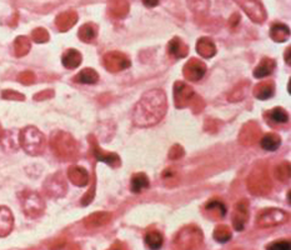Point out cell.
<instances>
[{
    "instance_id": "cell-32",
    "label": "cell",
    "mask_w": 291,
    "mask_h": 250,
    "mask_svg": "<svg viewBox=\"0 0 291 250\" xmlns=\"http://www.w3.org/2000/svg\"><path fill=\"white\" fill-rule=\"evenodd\" d=\"M254 95L260 100L269 99V98H271L274 95V85L269 82L260 83L254 89Z\"/></svg>"
},
{
    "instance_id": "cell-46",
    "label": "cell",
    "mask_w": 291,
    "mask_h": 250,
    "mask_svg": "<svg viewBox=\"0 0 291 250\" xmlns=\"http://www.w3.org/2000/svg\"><path fill=\"white\" fill-rule=\"evenodd\" d=\"M286 63L290 64V48L286 49Z\"/></svg>"
},
{
    "instance_id": "cell-41",
    "label": "cell",
    "mask_w": 291,
    "mask_h": 250,
    "mask_svg": "<svg viewBox=\"0 0 291 250\" xmlns=\"http://www.w3.org/2000/svg\"><path fill=\"white\" fill-rule=\"evenodd\" d=\"M18 80L25 85H29V84H33L34 80H35V75L31 72H24L18 77Z\"/></svg>"
},
{
    "instance_id": "cell-40",
    "label": "cell",
    "mask_w": 291,
    "mask_h": 250,
    "mask_svg": "<svg viewBox=\"0 0 291 250\" xmlns=\"http://www.w3.org/2000/svg\"><path fill=\"white\" fill-rule=\"evenodd\" d=\"M1 96H3V99L6 100H19V102H23L25 99V96L23 94L18 93L15 90H4Z\"/></svg>"
},
{
    "instance_id": "cell-12",
    "label": "cell",
    "mask_w": 291,
    "mask_h": 250,
    "mask_svg": "<svg viewBox=\"0 0 291 250\" xmlns=\"http://www.w3.org/2000/svg\"><path fill=\"white\" fill-rule=\"evenodd\" d=\"M206 72V65L199 59H190L184 66V77L190 82H199Z\"/></svg>"
},
{
    "instance_id": "cell-6",
    "label": "cell",
    "mask_w": 291,
    "mask_h": 250,
    "mask_svg": "<svg viewBox=\"0 0 291 250\" xmlns=\"http://www.w3.org/2000/svg\"><path fill=\"white\" fill-rule=\"evenodd\" d=\"M247 187L250 192L256 195H264L271 189V180H270L267 171L265 169H256L251 173L247 179Z\"/></svg>"
},
{
    "instance_id": "cell-23",
    "label": "cell",
    "mask_w": 291,
    "mask_h": 250,
    "mask_svg": "<svg viewBox=\"0 0 291 250\" xmlns=\"http://www.w3.org/2000/svg\"><path fill=\"white\" fill-rule=\"evenodd\" d=\"M107 9L113 17L121 19L127 17V14L129 13V3L128 0H110Z\"/></svg>"
},
{
    "instance_id": "cell-10",
    "label": "cell",
    "mask_w": 291,
    "mask_h": 250,
    "mask_svg": "<svg viewBox=\"0 0 291 250\" xmlns=\"http://www.w3.org/2000/svg\"><path fill=\"white\" fill-rule=\"evenodd\" d=\"M194 98H195L194 90L187 84L182 82L175 83V85H174V100H175L176 108L182 109V108L187 107Z\"/></svg>"
},
{
    "instance_id": "cell-19",
    "label": "cell",
    "mask_w": 291,
    "mask_h": 250,
    "mask_svg": "<svg viewBox=\"0 0 291 250\" xmlns=\"http://www.w3.org/2000/svg\"><path fill=\"white\" fill-rule=\"evenodd\" d=\"M111 220V214L107 212H99L94 213V214L89 215L85 220H84V225L88 229H96L102 228V226L106 225Z\"/></svg>"
},
{
    "instance_id": "cell-42",
    "label": "cell",
    "mask_w": 291,
    "mask_h": 250,
    "mask_svg": "<svg viewBox=\"0 0 291 250\" xmlns=\"http://www.w3.org/2000/svg\"><path fill=\"white\" fill-rule=\"evenodd\" d=\"M183 155H184V150H183V148L180 145H174L173 148H171L170 153H169V158L174 160L182 158Z\"/></svg>"
},
{
    "instance_id": "cell-27",
    "label": "cell",
    "mask_w": 291,
    "mask_h": 250,
    "mask_svg": "<svg viewBox=\"0 0 291 250\" xmlns=\"http://www.w3.org/2000/svg\"><path fill=\"white\" fill-rule=\"evenodd\" d=\"M260 145L261 148L267 151L278 150L279 146L281 145V138L275 133H269V134H265L264 137L260 138Z\"/></svg>"
},
{
    "instance_id": "cell-13",
    "label": "cell",
    "mask_w": 291,
    "mask_h": 250,
    "mask_svg": "<svg viewBox=\"0 0 291 250\" xmlns=\"http://www.w3.org/2000/svg\"><path fill=\"white\" fill-rule=\"evenodd\" d=\"M89 139H90V144L91 146H93V153L94 155H95L96 159L99 160V162L106 163L107 165L113 167V168L120 167V158H119L118 154H114V153H105V151L98 145V143L95 141V138L90 137Z\"/></svg>"
},
{
    "instance_id": "cell-18",
    "label": "cell",
    "mask_w": 291,
    "mask_h": 250,
    "mask_svg": "<svg viewBox=\"0 0 291 250\" xmlns=\"http://www.w3.org/2000/svg\"><path fill=\"white\" fill-rule=\"evenodd\" d=\"M68 178L77 187H85L89 183L88 171L79 165H74L68 169Z\"/></svg>"
},
{
    "instance_id": "cell-5",
    "label": "cell",
    "mask_w": 291,
    "mask_h": 250,
    "mask_svg": "<svg viewBox=\"0 0 291 250\" xmlns=\"http://www.w3.org/2000/svg\"><path fill=\"white\" fill-rule=\"evenodd\" d=\"M23 212L29 218H39L44 214L45 203L36 192L24 190L19 194Z\"/></svg>"
},
{
    "instance_id": "cell-37",
    "label": "cell",
    "mask_w": 291,
    "mask_h": 250,
    "mask_svg": "<svg viewBox=\"0 0 291 250\" xmlns=\"http://www.w3.org/2000/svg\"><path fill=\"white\" fill-rule=\"evenodd\" d=\"M275 174L280 182H288V179L290 178V164L288 162L280 164L275 170Z\"/></svg>"
},
{
    "instance_id": "cell-24",
    "label": "cell",
    "mask_w": 291,
    "mask_h": 250,
    "mask_svg": "<svg viewBox=\"0 0 291 250\" xmlns=\"http://www.w3.org/2000/svg\"><path fill=\"white\" fill-rule=\"evenodd\" d=\"M150 187V180H149L148 175L144 173H136L132 176L130 180V189L135 194L144 192Z\"/></svg>"
},
{
    "instance_id": "cell-8",
    "label": "cell",
    "mask_w": 291,
    "mask_h": 250,
    "mask_svg": "<svg viewBox=\"0 0 291 250\" xmlns=\"http://www.w3.org/2000/svg\"><path fill=\"white\" fill-rule=\"evenodd\" d=\"M43 189L49 198L59 199L63 198L66 194L68 185H66V180L64 179L63 174L55 173L47 178L44 185H43Z\"/></svg>"
},
{
    "instance_id": "cell-14",
    "label": "cell",
    "mask_w": 291,
    "mask_h": 250,
    "mask_svg": "<svg viewBox=\"0 0 291 250\" xmlns=\"http://www.w3.org/2000/svg\"><path fill=\"white\" fill-rule=\"evenodd\" d=\"M238 3L244 8V10L246 11V14L254 22L261 23L265 19V13L264 9L256 0H237Z\"/></svg>"
},
{
    "instance_id": "cell-16",
    "label": "cell",
    "mask_w": 291,
    "mask_h": 250,
    "mask_svg": "<svg viewBox=\"0 0 291 250\" xmlns=\"http://www.w3.org/2000/svg\"><path fill=\"white\" fill-rule=\"evenodd\" d=\"M14 226L13 213L6 206H0V238L8 237Z\"/></svg>"
},
{
    "instance_id": "cell-20",
    "label": "cell",
    "mask_w": 291,
    "mask_h": 250,
    "mask_svg": "<svg viewBox=\"0 0 291 250\" xmlns=\"http://www.w3.org/2000/svg\"><path fill=\"white\" fill-rule=\"evenodd\" d=\"M196 52L203 58L210 59L216 54V47L210 38H200L196 43Z\"/></svg>"
},
{
    "instance_id": "cell-33",
    "label": "cell",
    "mask_w": 291,
    "mask_h": 250,
    "mask_svg": "<svg viewBox=\"0 0 291 250\" xmlns=\"http://www.w3.org/2000/svg\"><path fill=\"white\" fill-rule=\"evenodd\" d=\"M30 40H29L26 36H18V38L15 39V41H14V53H15V55L19 56V58L20 56L26 55L27 53H29V50H30Z\"/></svg>"
},
{
    "instance_id": "cell-34",
    "label": "cell",
    "mask_w": 291,
    "mask_h": 250,
    "mask_svg": "<svg viewBox=\"0 0 291 250\" xmlns=\"http://www.w3.org/2000/svg\"><path fill=\"white\" fill-rule=\"evenodd\" d=\"M145 243L150 249H160L164 243V238L161 234L157 230H150L145 235Z\"/></svg>"
},
{
    "instance_id": "cell-21",
    "label": "cell",
    "mask_w": 291,
    "mask_h": 250,
    "mask_svg": "<svg viewBox=\"0 0 291 250\" xmlns=\"http://www.w3.org/2000/svg\"><path fill=\"white\" fill-rule=\"evenodd\" d=\"M259 134H260V129L256 127V124L249 123L246 127L242 128L241 134H240V141L245 145H251L259 139Z\"/></svg>"
},
{
    "instance_id": "cell-11",
    "label": "cell",
    "mask_w": 291,
    "mask_h": 250,
    "mask_svg": "<svg viewBox=\"0 0 291 250\" xmlns=\"http://www.w3.org/2000/svg\"><path fill=\"white\" fill-rule=\"evenodd\" d=\"M249 201L246 199H241L235 205V210L233 214V225L237 231H242L245 229L249 220Z\"/></svg>"
},
{
    "instance_id": "cell-38",
    "label": "cell",
    "mask_w": 291,
    "mask_h": 250,
    "mask_svg": "<svg viewBox=\"0 0 291 250\" xmlns=\"http://www.w3.org/2000/svg\"><path fill=\"white\" fill-rule=\"evenodd\" d=\"M31 38L35 43H47L49 40V33L45 30L44 28H36L31 34Z\"/></svg>"
},
{
    "instance_id": "cell-7",
    "label": "cell",
    "mask_w": 291,
    "mask_h": 250,
    "mask_svg": "<svg viewBox=\"0 0 291 250\" xmlns=\"http://www.w3.org/2000/svg\"><path fill=\"white\" fill-rule=\"evenodd\" d=\"M288 218V213L284 212V210L270 208V209L261 210L259 213L258 218H256V223L260 228H272V226L285 223Z\"/></svg>"
},
{
    "instance_id": "cell-45",
    "label": "cell",
    "mask_w": 291,
    "mask_h": 250,
    "mask_svg": "<svg viewBox=\"0 0 291 250\" xmlns=\"http://www.w3.org/2000/svg\"><path fill=\"white\" fill-rule=\"evenodd\" d=\"M144 5L148 6V8H154L159 4V0H143Z\"/></svg>"
},
{
    "instance_id": "cell-30",
    "label": "cell",
    "mask_w": 291,
    "mask_h": 250,
    "mask_svg": "<svg viewBox=\"0 0 291 250\" xmlns=\"http://www.w3.org/2000/svg\"><path fill=\"white\" fill-rule=\"evenodd\" d=\"M270 36L272 40H275L276 43H284L289 39L290 36V30L289 28L284 24H275L272 25L270 29Z\"/></svg>"
},
{
    "instance_id": "cell-35",
    "label": "cell",
    "mask_w": 291,
    "mask_h": 250,
    "mask_svg": "<svg viewBox=\"0 0 291 250\" xmlns=\"http://www.w3.org/2000/svg\"><path fill=\"white\" fill-rule=\"evenodd\" d=\"M212 237L216 242L219 243H226L231 239L233 233H231L230 228L228 225H219L216 226V229L212 233Z\"/></svg>"
},
{
    "instance_id": "cell-36",
    "label": "cell",
    "mask_w": 291,
    "mask_h": 250,
    "mask_svg": "<svg viewBox=\"0 0 291 250\" xmlns=\"http://www.w3.org/2000/svg\"><path fill=\"white\" fill-rule=\"evenodd\" d=\"M267 116L270 118V120L275 121V123H279V124L286 123L289 119L288 113H286L285 109H283V108H275V109L270 110L269 114H267Z\"/></svg>"
},
{
    "instance_id": "cell-44",
    "label": "cell",
    "mask_w": 291,
    "mask_h": 250,
    "mask_svg": "<svg viewBox=\"0 0 291 250\" xmlns=\"http://www.w3.org/2000/svg\"><path fill=\"white\" fill-rule=\"evenodd\" d=\"M53 95H54V91H53V90H44V91H41V93L36 94V95L34 96V99H35V100H45V99H49V98H52Z\"/></svg>"
},
{
    "instance_id": "cell-15",
    "label": "cell",
    "mask_w": 291,
    "mask_h": 250,
    "mask_svg": "<svg viewBox=\"0 0 291 250\" xmlns=\"http://www.w3.org/2000/svg\"><path fill=\"white\" fill-rule=\"evenodd\" d=\"M205 214L208 218L212 220H220L223 219L226 215V206L223 201L217 200V199H212L210 201L205 204Z\"/></svg>"
},
{
    "instance_id": "cell-26",
    "label": "cell",
    "mask_w": 291,
    "mask_h": 250,
    "mask_svg": "<svg viewBox=\"0 0 291 250\" xmlns=\"http://www.w3.org/2000/svg\"><path fill=\"white\" fill-rule=\"evenodd\" d=\"M82 56L78 50L69 49L64 53L61 63L66 69H77L81 64Z\"/></svg>"
},
{
    "instance_id": "cell-9",
    "label": "cell",
    "mask_w": 291,
    "mask_h": 250,
    "mask_svg": "<svg viewBox=\"0 0 291 250\" xmlns=\"http://www.w3.org/2000/svg\"><path fill=\"white\" fill-rule=\"evenodd\" d=\"M103 64L105 68L111 73L123 72L130 66V60L127 55L119 52H110L103 59Z\"/></svg>"
},
{
    "instance_id": "cell-47",
    "label": "cell",
    "mask_w": 291,
    "mask_h": 250,
    "mask_svg": "<svg viewBox=\"0 0 291 250\" xmlns=\"http://www.w3.org/2000/svg\"><path fill=\"white\" fill-rule=\"evenodd\" d=\"M3 134H4V130H3V128H1V125H0V139H1Z\"/></svg>"
},
{
    "instance_id": "cell-22",
    "label": "cell",
    "mask_w": 291,
    "mask_h": 250,
    "mask_svg": "<svg viewBox=\"0 0 291 250\" xmlns=\"http://www.w3.org/2000/svg\"><path fill=\"white\" fill-rule=\"evenodd\" d=\"M168 52L171 56H174L175 59H183L185 58L189 53L187 50V45L185 44L182 39L174 38L171 39L170 43L168 45Z\"/></svg>"
},
{
    "instance_id": "cell-31",
    "label": "cell",
    "mask_w": 291,
    "mask_h": 250,
    "mask_svg": "<svg viewBox=\"0 0 291 250\" xmlns=\"http://www.w3.org/2000/svg\"><path fill=\"white\" fill-rule=\"evenodd\" d=\"M17 133L14 132H5L4 130V134L0 139V145L3 146L4 150L6 151H15L19 146V138H15Z\"/></svg>"
},
{
    "instance_id": "cell-39",
    "label": "cell",
    "mask_w": 291,
    "mask_h": 250,
    "mask_svg": "<svg viewBox=\"0 0 291 250\" xmlns=\"http://www.w3.org/2000/svg\"><path fill=\"white\" fill-rule=\"evenodd\" d=\"M162 179H164V183L166 184L168 182H173V185H175L176 183L179 182V176L178 171L175 169H166V170L162 173Z\"/></svg>"
},
{
    "instance_id": "cell-3",
    "label": "cell",
    "mask_w": 291,
    "mask_h": 250,
    "mask_svg": "<svg viewBox=\"0 0 291 250\" xmlns=\"http://www.w3.org/2000/svg\"><path fill=\"white\" fill-rule=\"evenodd\" d=\"M44 134L35 127H26L19 133V145L25 150V153L33 157L43 154L45 150Z\"/></svg>"
},
{
    "instance_id": "cell-28",
    "label": "cell",
    "mask_w": 291,
    "mask_h": 250,
    "mask_svg": "<svg viewBox=\"0 0 291 250\" xmlns=\"http://www.w3.org/2000/svg\"><path fill=\"white\" fill-rule=\"evenodd\" d=\"M78 36L84 43H91L98 36V27L93 23H86L79 29Z\"/></svg>"
},
{
    "instance_id": "cell-2",
    "label": "cell",
    "mask_w": 291,
    "mask_h": 250,
    "mask_svg": "<svg viewBox=\"0 0 291 250\" xmlns=\"http://www.w3.org/2000/svg\"><path fill=\"white\" fill-rule=\"evenodd\" d=\"M50 145H52L53 151L55 155L61 159L63 162H70L74 160L78 157L79 149H78V144L75 141L74 138L66 132H59L54 133L52 135V140H50Z\"/></svg>"
},
{
    "instance_id": "cell-43",
    "label": "cell",
    "mask_w": 291,
    "mask_h": 250,
    "mask_svg": "<svg viewBox=\"0 0 291 250\" xmlns=\"http://www.w3.org/2000/svg\"><path fill=\"white\" fill-rule=\"evenodd\" d=\"M289 248H290V243L288 240H279V242L267 245V249H289Z\"/></svg>"
},
{
    "instance_id": "cell-17",
    "label": "cell",
    "mask_w": 291,
    "mask_h": 250,
    "mask_svg": "<svg viewBox=\"0 0 291 250\" xmlns=\"http://www.w3.org/2000/svg\"><path fill=\"white\" fill-rule=\"evenodd\" d=\"M78 22V14L74 10H68L64 13L59 14L56 19H55V25L60 31L70 30Z\"/></svg>"
},
{
    "instance_id": "cell-4",
    "label": "cell",
    "mask_w": 291,
    "mask_h": 250,
    "mask_svg": "<svg viewBox=\"0 0 291 250\" xmlns=\"http://www.w3.org/2000/svg\"><path fill=\"white\" fill-rule=\"evenodd\" d=\"M204 234L200 228L187 225L176 234L175 247L179 249H198L203 245Z\"/></svg>"
},
{
    "instance_id": "cell-29",
    "label": "cell",
    "mask_w": 291,
    "mask_h": 250,
    "mask_svg": "<svg viewBox=\"0 0 291 250\" xmlns=\"http://www.w3.org/2000/svg\"><path fill=\"white\" fill-rule=\"evenodd\" d=\"M98 80H99V74L91 68L82 69L81 72L74 77V82L80 84H95Z\"/></svg>"
},
{
    "instance_id": "cell-1",
    "label": "cell",
    "mask_w": 291,
    "mask_h": 250,
    "mask_svg": "<svg viewBox=\"0 0 291 250\" xmlns=\"http://www.w3.org/2000/svg\"><path fill=\"white\" fill-rule=\"evenodd\" d=\"M166 110H168V102L164 91L161 89L149 90L135 105L132 121L136 127H153L164 118Z\"/></svg>"
},
{
    "instance_id": "cell-25",
    "label": "cell",
    "mask_w": 291,
    "mask_h": 250,
    "mask_svg": "<svg viewBox=\"0 0 291 250\" xmlns=\"http://www.w3.org/2000/svg\"><path fill=\"white\" fill-rule=\"evenodd\" d=\"M275 66H276V63L275 60L270 58H264L260 61L258 66L254 70V77L256 79H264V78L269 77L272 72H274Z\"/></svg>"
}]
</instances>
